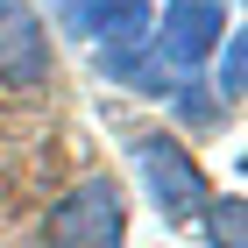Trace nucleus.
Masks as SVG:
<instances>
[{"instance_id":"1","label":"nucleus","mask_w":248,"mask_h":248,"mask_svg":"<svg viewBox=\"0 0 248 248\" xmlns=\"http://www.w3.org/2000/svg\"><path fill=\"white\" fill-rule=\"evenodd\" d=\"M121 241H128V199L114 177H78L43 220V248H121Z\"/></svg>"},{"instance_id":"2","label":"nucleus","mask_w":248,"mask_h":248,"mask_svg":"<svg viewBox=\"0 0 248 248\" xmlns=\"http://www.w3.org/2000/svg\"><path fill=\"white\" fill-rule=\"evenodd\" d=\"M135 170L149 185V206L163 213V227H191L206 213V199H213L206 170L191 163V149L177 135H135Z\"/></svg>"},{"instance_id":"3","label":"nucleus","mask_w":248,"mask_h":248,"mask_svg":"<svg viewBox=\"0 0 248 248\" xmlns=\"http://www.w3.org/2000/svg\"><path fill=\"white\" fill-rule=\"evenodd\" d=\"M227 36V7L220 0H163V29H149V50L170 71H191V64H206Z\"/></svg>"},{"instance_id":"4","label":"nucleus","mask_w":248,"mask_h":248,"mask_svg":"<svg viewBox=\"0 0 248 248\" xmlns=\"http://www.w3.org/2000/svg\"><path fill=\"white\" fill-rule=\"evenodd\" d=\"M57 50H50V29L29 0H0V85H15V93H36L43 78H50Z\"/></svg>"},{"instance_id":"5","label":"nucleus","mask_w":248,"mask_h":248,"mask_svg":"<svg viewBox=\"0 0 248 248\" xmlns=\"http://www.w3.org/2000/svg\"><path fill=\"white\" fill-rule=\"evenodd\" d=\"M78 21H85V36L99 50H121V43H149L156 15L149 0H78Z\"/></svg>"},{"instance_id":"6","label":"nucleus","mask_w":248,"mask_h":248,"mask_svg":"<svg viewBox=\"0 0 248 248\" xmlns=\"http://www.w3.org/2000/svg\"><path fill=\"white\" fill-rule=\"evenodd\" d=\"M206 234L213 248H241V199H206Z\"/></svg>"},{"instance_id":"7","label":"nucleus","mask_w":248,"mask_h":248,"mask_svg":"<svg viewBox=\"0 0 248 248\" xmlns=\"http://www.w3.org/2000/svg\"><path fill=\"white\" fill-rule=\"evenodd\" d=\"M227 50H220V99H241V78H248V50L241 36H220Z\"/></svg>"}]
</instances>
